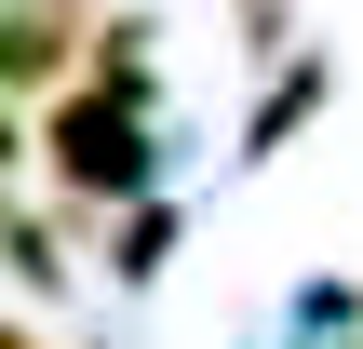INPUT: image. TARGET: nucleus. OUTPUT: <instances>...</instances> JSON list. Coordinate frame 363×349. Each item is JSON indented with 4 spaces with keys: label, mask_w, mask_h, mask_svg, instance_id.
<instances>
[{
    "label": "nucleus",
    "mask_w": 363,
    "mask_h": 349,
    "mask_svg": "<svg viewBox=\"0 0 363 349\" xmlns=\"http://www.w3.org/2000/svg\"><path fill=\"white\" fill-rule=\"evenodd\" d=\"M0 161H13V121H0Z\"/></svg>",
    "instance_id": "obj_4"
},
{
    "label": "nucleus",
    "mask_w": 363,
    "mask_h": 349,
    "mask_svg": "<svg viewBox=\"0 0 363 349\" xmlns=\"http://www.w3.org/2000/svg\"><path fill=\"white\" fill-rule=\"evenodd\" d=\"M67 54H81V0H13L0 13V81H67Z\"/></svg>",
    "instance_id": "obj_2"
},
{
    "label": "nucleus",
    "mask_w": 363,
    "mask_h": 349,
    "mask_svg": "<svg viewBox=\"0 0 363 349\" xmlns=\"http://www.w3.org/2000/svg\"><path fill=\"white\" fill-rule=\"evenodd\" d=\"M54 175L81 188V202H135L148 188V81H81V94H54Z\"/></svg>",
    "instance_id": "obj_1"
},
{
    "label": "nucleus",
    "mask_w": 363,
    "mask_h": 349,
    "mask_svg": "<svg viewBox=\"0 0 363 349\" xmlns=\"http://www.w3.org/2000/svg\"><path fill=\"white\" fill-rule=\"evenodd\" d=\"M0 349H40V336H13V323H0Z\"/></svg>",
    "instance_id": "obj_3"
}]
</instances>
